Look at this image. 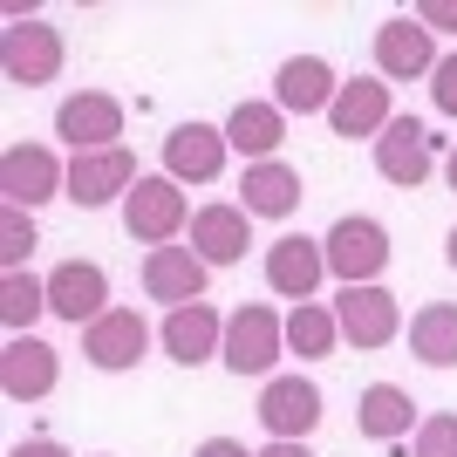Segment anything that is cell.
I'll return each mask as SVG.
<instances>
[{
    "label": "cell",
    "instance_id": "6da1fadb",
    "mask_svg": "<svg viewBox=\"0 0 457 457\" xmlns=\"http://www.w3.org/2000/svg\"><path fill=\"white\" fill-rule=\"evenodd\" d=\"M321 253H328V273L342 287H376L382 273H389V260H396L389 226L369 219V212H342V219L321 232Z\"/></svg>",
    "mask_w": 457,
    "mask_h": 457
},
{
    "label": "cell",
    "instance_id": "7a4b0ae2",
    "mask_svg": "<svg viewBox=\"0 0 457 457\" xmlns=\"http://www.w3.org/2000/svg\"><path fill=\"white\" fill-rule=\"evenodd\" d=\"M62 62H69L62 28H48V21H35V14H14L0 28V76L14 82V89H48V82L62 76Z\"/></svg>",
    "mask_w": 457,
    "mask_h": 457
},
{
    "label": "cell",
    "instance_id": "3957f363",
    "mask_svg": "<svg viewBox=\"0 0 457 457\" xmlns=\"http://www.w3.org/2000/svg\"><path fill=\"white\" fill-rule=\"evenodd\" d=\"M260 430H267V444H307L314 430H321V417H328V403H321V382L314 376H267L260 382Z\"/></svg>",
    "mask_w": 457,
    "mask_h": 457
},
{
    "label": "cell",
    "instance_id": "277c9868",
    "mask_svg": "<svg viewBox=\"0 0 457 457\" xmlns=\"http://www.w3.org/2000/svg\"><path fill=\"white\" fill-rule=\"evenodd\" d=\"M123 232L137 246H178V232H191V205H185V185L164 171H144L137 191L123 198Z\"/></svg>",
    "mask_w": 457,
    "mask_h": 457
},
{
    "label": "cell",
    "instance_id": "5b68a950",
    "mask_svg": "<svg viewBox=\"0 0 457 457\" xmlns=\"http://www.w3.org/2000/svg\"><path fill=\"white\" fill-rule=\"evenodd\" d=\"M280 355H287V314H273V307H239V314H226V348H219V362L232 369V376H280Z\"/></svg>",
    "mask_w": 457,
    "mask_h": 457
},
{
    "label": "cell",
    "instance_id": "8992f818",
    "mask_svg": "<svg viewBox=\"0 0 457 457\" xmlns=\"http://www.w3.org/2000/svg\"><path fill=\"white\" fill-rule=\"evenodd\" d=\"M48 198H69V164L48 144H7L0 151V205L35 212Z\"/></svg>",
    "mask_w": 457,
    "mask_h": 457
},
{
    "label": "cell",
    "instance_id": "52a82bcc",
    "mask_svg": "<svg viewBox=\"0 0 457 457\" xmlns=\"http://www.w3.org/2000/svg\"><path fill=\"white\" fill-rule=\"evenodd\" d=\"M55 137H62L76 157H82V151H116V144H123V103H116L110 89H76V96H62Z\"/></svg>",
    "mask_w": 457,
    "mask_h": 457
},
{
    "label": "cell",
    "instance_id": "ba28073f",
    "mask_svg": "<svg viewBox=\"0 0 457 457\" xmlns=\"http://www.w3.org/2000/svg\"><path fill=\"white\" fill-rule=\"evenodd\" d=\"M151 355V321L137 314V307H110L103 321L82 328V362L103 369V376H123Z\"/></svg>",
    "mask_w": 457,
    "mask_h": 457
},
{
    "label": "cell",
    "instance_id": "9c48e42d",
    "mask_svg": "<svg viewBox=\"0 0 457 457\" xmlns=\"http://www.w3.org/2000/svg\"><path fill=\"white\" fill-rule=\"evenodd\" d=\"M437 144H444V137H430L417 116H396V123L376 137V171L389 178L396 191H423L430 171H437Z\"/></svg>",
    "mask_w": 457,
    "mask_h": 457
},
{
    "label": "cell",
    "instance_id": "30bf717a",
    "mask_svg": "<svg viewBox=\"0 0 457 457\" xmlns=\"http://www.w3.org/2000/svg\"><path fill=\"white\" fill-rule=\"evenodd\" d=\"M437 69V35L417 14H389L376 28V76L382 82H430Z\"/></svg>",
    "mask_w": 457,
    "mask_h": 457
},
{
    "label": "cell",
    "instance_id": "8fae6325",
    "mask_svg": "<svg viewBox=\"0 0 457 457\" xmlns=\"http://www.w3.org/2000/svg\"><path fill=\"white\" fill-rule=\"evenodd\" d=\"M335 321H342V342L355 348H389L403 335V301L389 294V287H342L335 294Z\"/></svg>",
    "mask_w": 457,
    "mask_h": 457
},
{
    "label": "cell",
    "instance_id": "7c38bea8",
    "mask_svg": "<svg viewBox=\"0 0 457 457\" xmlns=\"http://www.w3.org/2000/svg\"><path fill=\"white\" fill-rule=\"evenodd\" d=\"M260 273H267V287L280 294V301H314L321 294V280H328V253H321V239H307V232H280L267 246V260H260Z\"/></svg>",
    "mask_w": 457,
    "mask_h": 457
},
{
    "label": "cell",
    "instance_id": "4fadbf2b",
    "mask_svg": "<svg viewBox=\"0 0 457 457\" xmlns=\"http://www.w3.org/2000/svg\"><path fill=\"white\" fill-rule=\"evenodd\" d=\"M137 157L116 144V151H82L76 164H69V205H82V212H103V205H123L137 191Z\"/></svg>",
    "mask_w": 457,
    "mask_h": 457
},
{
    "label": "cell",
    "instance_id": "5bb4252c",
    "mask_svg": "<svg viewBox=\"0 0 457 457\" xmlns=\"http://www.w3.org/2000/svg\"><path fill=\"white\" fill-rule=\"evenodd\" d=\"M157 348H164L178 369H205V362H219V348H226V314H219L212 301L171 307V314H164V328H157Z\"/></svg>",
    "mask_w": 457,
    "mask_h": 457
},
{
    "label": "cell",
    "instance_id": "9a60e30c",
    "mask_svg": "<svg viewBox=\"0 0 457 457\" xmlns=\"http://www.w3.org/2000/svg\"><path fill=\"white\" fill-rule=\"evenodd\" d=\"M62 382V348H48L41 335H7L0 348V396L7 403H41Z\"/></svg>",
    "mask_w": 457,
    "mask_h": 457
},
{
    "label": "cell",
    "instance_id": "2e32d148",
    "mask_svg": "<svg viewBox=\"0 0 457 457\" xmlns=\"http://www.w3.org/2000/svg\"><path fill=\"white\" fill-rule=\"evenodd\" d=\"M226 157H232V144H226V123H178L171 137H164V178H178V185H212V178L226 171Z\"/></svg>",
    "mask_w": 457,
    "mask_h": 457
},
{
    "label": "cell",
    "instance_id": "e0dca14e",
    "mask_svg": "<svg viewBox=\"0 0 457 457\" xmlns=\"http://www.w3.org/2000/svg\"><path fill=\"white\" fill-rule=\"evenodd\" d=\"M48 314L69 328H89L110 314V273L96 267V260H62L48 273Z\"/></svg>",
    "mask_w": 457,
    "mask_h": 457
},
{
    "label": "cell",
    "instance_id": "ac0fdd59",
    "mask_svg": "<svg viewBox=\"0 0 457 457\" xmlns=\"http://www.w3.org/2000/svg\"><path fill=\"white\" fill-rule=\"evenodd\" d=\"M335 96H342V76H335L321 55H287L280 69H273V103H280V116H328Z\"/></svg>",
    "mask_w": 457,
    "mask_h": 457
},
{
    "label": "cell",
    "instance_id": "d6986e66",
    "mask_svg": "<svg viewBox=\"0 0 457 457\" xmlns=\"http://www.w3.org/2000/svg\"><path fill=\"white\" fill-rule=\"evenodd\" d=\"M389 123H396V103H389V82L382 76H348L342 96H335V110H328V130L348 137V144H355V137L376 144Z\"/></svg>",
    "mask_w": 457,
    "mask_h": 457
},
{
    "label": "cell",
    "instance_id": "ffe728a7",
    "mask_svg": "<svg viewBox=\"0 0 457 457\" xmlns=\"http://www.w3.org/2000/svg\"><path fill=\"white\" fill-rule=\"evenodd\" d=\"M253 246V212L246 205H198L191 212V253L205 260V267H239Z\"/></svg>",
    "mask_w": 457,
    "mask_h": 457
},
{
    "label": "cell",
    "instance_id": "44dd1931",
    "mask_svg": "<svg viewBox=\"0 0 457 457\" xmlns=\"http://www.w3.org/2000/svg\"><path fill=\"white\" fill-rule=\"evenodd\" d=\"M205 280H212V267H205L191 246H157V253H144V294H151V301H164V314H171V307L205 301Z\"/></svg>",
    "mask_w": 457,
    "mask_h": 457
},
{
    "label": "cell",
    "instance_id": "7402d4cb",
    "mask_svg": "<svg viewBox=\"0 0 457 457\" xmlns=\"http://www.w3.org/2000/svg\"><path fill=\"white\" fill-rule=\"evenodd\" d=\"M307 198L301 171L287 164V157H267V164H246V178H239V205L253 212V219H294Z\"/></svg>",
    "mask_w": 457,
    "mask_h": 457
},
{
    "label": "cell",
    "instance_id": "603a6c76",
    "mask_svg": "<svg viewBox=\"0 0 457 457\" xmlns=\"http://www.w3.org/2000/svg\"><path fill=\"white\" fill-rule=\"evenodd\" d=\"M417 403H410V389L403 382H369L362 403H355V430H362L369 444H403L417 437Z\"/></svg>",
    "mask_w": 457,
    "mask_h": 457
},
{
    "label": "cell",
    "instance_id": "cb8c5ba5",
    "mask_svg": "<svg viewBox=\"0 0 457 457\" xmlns=\"http://www.w3.org/2000/svg\"><path fill=\"white\" fill-rule=\"evenodd\" d=\"M226 144L246 164H267V157H280V144H287V116H280V103H239V110L226 116Z\"/></svg>",
    "mask_w": 457,
    "mask_h": 457
},
{
    "label": "cell",
    "instance_id": "d4e9b609",
    "mask_svg": "<svg viewBox=\"0 0 457 457\" xmlns=\"http://www.w3.org/2000/svg\"><path fill=\"white\" fill-rule=\"evenodd\" d=\"M410 355L423 369H457V301H423L410 314Z\"/></svg>",
    "mask_w": 457,
    "mask_h": 457
},
{
    "label": "cell",
    "instance_id": "484cf974",
    "mask_svg": "<svg viewBox=\"0 0 457 457\" xmlns=\"http://www.w3.org/2000/svg\"><path fill=\"white\" fill-rule=\"evenodd\" d=\"M342 348V321H335V307L328 301H301L287 314V355H301V362H328Z\"/></svg>",
    "mask_w": 457,
    "mask_h": 457
},
{
    "label": "cell",
    "instance_id": "4316f807",
    "mask_svg": "<svg viewBox=\"0 0 457 457\" xmlns=\"http://www.w3.org/2000/svg\"><path fill=\"white\" fill-rule=\"evenodd\" d=\"M41 314H48V280L7 273V280H0V321H7V335H35Z\"/></svg>",
    "mask_w": 457,
    "mask_h": 457
},
{
    "label": "cell",
    "instance_id": "83f0119b",
    "mask_svg": "<svg viewBox=\"0 0 457 457\" xmlns=\"http://www.w3.org/2000/svg\"><path fill=\"white\" fill-rule=\"evenodd\" d=\"M28 253H35V212L0 205V267H7V273H28Z\"/></svg>",
    "mask_w": 457,
    "mask_h": 457
},
{
    "label": "cell",
    "instance_id": "f1b7e54d",
    "mask_svg": "<svg viewBox=\"0 0 457 457\" xmlns=\"http://www.w3.org/2000/svg\"><path fill=\"white\" fill-rule=\"evenodd\" d=\"M410 457H457V417L451 410H430L410 437Z\"/></svg>",
    "mask_w": 457,
    "mask_h": 457
},
{
    "label": "cell",
    "instance_id": "f546056e",
    "mask_svg": "<svg viewBox=\"0 0 457 457\" xmlns=\"http://www.w3.org/2000/svg\"><path fill=\"white\" fill-rule=\"evenodd\" d=\"M430 103H437L444 116H457V48L437 55V69H430Z\"/></svg>",
    "mask_w": 457,
    "mask_h": 457
},
{
    "label": "cell",
    "instance_id": "4dcf8cb0",
    "mask_svg": "<svg viewBox=\"0 0 457 457\" xmlns=\"http://www.w3.org/2000/svg\"><path fill=\"white\" fill-rule=\"evenodd\" d=\"M417 21L430 35H457V0H417Z\"/></svg>",
    "mask_w": 457,
    "mask_h": 457
},
{
    "label": "cell",
    "instance_id": "1f68e13d",
    "mask_svg": "<svg viewBox=\"0 0 457 457\" xmlns=\"http://www.w3.org/2000/svg\"><path fill=\"white\" fill-rule=\"evenodd\" d=\"M191 457H260V451H246L239 437H205V444H198Z\"/></svg>",
    "mask_w": 457,
    "mask_h": 457
},
{
    "label": "cell",
    "instance_id": "d6a6232c",
    "mask_svg": "<svg viewBox=\"0 0 457 457\" xmlns=\"http://www.w3.org/2000/svg\"><path fill=\"white\" fill-rule=\"evenodd\" d=\"M7 457H69V451H62L55 437H28V444H14Z\"/></svg>",
    "mask_w": 457,
    "mask_h": 457
},
{
    "label": "cell",
    "instance_id": "836d02e7",
    "mask_svg": "<svg viewBox=\"0 0 457 457\" xmlns=\"http://www.w3.org/2000/svg\"><path fill=\"white\" fill-rule=\"evenodd\" d=\"M260 457H314V451H307V444H267Z\"/></svg>",
    "mask_w": 457,
    "mask_h": 457
},
{
    "label": "cell",
    "instance_id": "e575fe53",
    "mask_svg": "<svg viewBox=\"0 0 457 457\" xmlns=\"http://www.w3.org/2000/svg\"><path fill=\"white\" fill-rule=\"evenodd\" d=\"M444 260H451V273H457V226H451V239H444Z\"/></svg>",
    "mask_w": 457,
    "mask_h": 457
},
{
    "label": "cell",
    "instance_id": "d590c367",
    "mask_svg": "<svg viewBox=\"0 0 457 457\" xmlns=\"http://www.w3.org/2000/svg\"><path fill=\"white\" fill-rule=\"evenodd\" d=\"M444 178H451V191H457V151H451V157H444Z\"/></svg>",
    "mask_w": 457,
    "mask_h": 457
}]
</instances>
